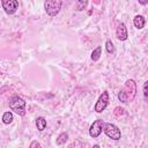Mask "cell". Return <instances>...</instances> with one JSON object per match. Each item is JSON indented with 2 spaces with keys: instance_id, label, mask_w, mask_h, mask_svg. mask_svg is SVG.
Returning a JSON list of instances; mask_svg holds the SVG:
<instances>
[{
  "instance_id": "cell-1",
  "label": "cell",
  "mask_w": 148,
  "mask_h": 148,
  "mask_svg": "<svg viewBox=\"0 0 148 148\" xmlns=\"http://www.w3.org/2000/svg\"><path fill=\"white\" fill-rule=\"evenodd\" d=\"M136 95V83L134 80H127L124 87L118 92V98L121 103H131Z\"/></svg>"
},
{
  "instance_id": "cell-2",
  "label": "cell",
  "mask_w": 148,
  "mask_h": 148,
  "mask_svg": "<svg viewBox=\"0 0 148 148\" xmlns=\"http://www.w3.org/2000/svg\"><path fill=\"white\" fill-rule=\"evenodd\" d=\"M9 108L16 114L23 117L25 114V101L20 96H13L9 101Z\"/></svg>"
},
{
  "instance_id": "cell-3",
  "label": "cell",
  "mask_w": 148,
  "mask_h": 148,
  "mask_svg": "<svg viewBox=\"0 0 148 148\" xmlns=\"http://www.w3.org/2000/svg\"><path fill=\"white\" fill-rule=\"evenodd\" d=\"M61 5H62V0H45L44 9H45L47 15L56 16L60 12Z\"/></svg>"
},
{
  "instance_id": "cell-4",
  "label": "cell",
  "mask_w": 148,
  "mask_h": 148,
  "mask_svg": "<svg viewBox=\"0 0 148 148\" xmlns=\"http://www.w3.org/2000/svg\"><path fill=\"white\" fill-rule=\"evenodd\" d=\"M103 132L106 134V136H109L112 140H119L121 138L120 130L116 125H113L111 123H104V125H103Z\"/></svg>"
},
{
  "instance_id": "cell-5",
  "label": "cell",
  "mask_w": 148,
  "mask_h": 148,
  "mask_svg": "<svg viewBox=\"0 0 148 148\" xmlns=\"http://www.w3.org/2000/svg\"><path fill=\"white\" fill-rule=\"evenodd\" d=\"M108 103H109V92L105 90L102 92V95L98 97L96 104H95V111L101 113L105 110V108L108 106Z\"/></svg>"
},
{
  "instance_id": "cell-6",
  "label": "cell",
  "mask_w": 148,
  "mask_h": 148,
  "mask_svg": "<svg viewBox=\"0 0 148 148\" xmlns=\"http://www.w3.org/2000/svg\"><path fill=\"white\" fill-rule=\"evenodd\" d=\"M103 125H104V121L102 120V119H97V120H95L91 125H90V127H89V135L91 136V138H98L99 136V134L102 133V131H103Z\"/></svg>"
},
{
  "instance_id": "cell-7",
  "label": "cell",
  "mask_w": 148,
  "mask_h": 148,
  "mask_svg": "<svg viewBox=\"0 0 148 148\" xmlns=\"http://www.w3.org/2000/svg\"><path fill=\"white\" fill-rule=\"evenodd\" d=\"M1 6L8 15H12L18 9V1L17 0H1Z\"/></svg>"
},
{
  "instance_id": "cell-8",
  "label": "cell",
  "mask_w": 148,
  "mask_h": 148,
  "mask_svg": "<svg viewBox=\"0 0 148 148\" xmlns=\"http://www.w3.org/2000/svg\"><path fill=\"white\" fill-rule=\"evenodd\" d=\"M116 36H117V38H118L119 40H126V39H127V37H128V35H127V29H126V25H125L123 22H120V23L118 24L117 30H116Z\"/></svg>"
},
{
  "instance_id": "cell-9",
  "label": "cell",
  "mask_w": 148,
  "mask_h": 148,
  "mask_svg": "<svg viewBox=\"0 0 148 148\" xmlns=\"http://www.w3.org/2000/svg\"><path fill=\"white\" fill-rule=\"evenodd\" d=\"M133 23H134V27L136 29H142L146 24V20L142 15H135L133 18Z\"/></svg>"
},
{
  "instance_id": "cell-10",
  "label": "cell",
  "mask_w": 148,
  "mask_h": 148,
  "mask_svg": "<svg viewBox=\"0 0 148 148\" xmlns=\"http://www.w3.org/2000/svg\"><path fill=\"white\" fill-rule=\"evenodd\" d=\"M36 126H37V130L38 131H44L45 127H46V119L44 117H38L36 119Z\"/></svg>"
},
{
  "instance_id": "cell-11",
  "label": "cell",
  "mask_w": 148,
  "mask_h": 148,
  "mask_svg": "<svg viewBox=\"0 0 148 148\" xmlns=\"http://www.w3.org/2000/svg\"><path fill=\"white\" fill-rule=\"evenodd\" d=\"M101 53H102V46H97L91 52V60L92 61H97L99 59V57H101Z\"/></svg>"
},
{
  "instance_id": "cell-12",
  "label": "cell",
  "mask_w": 148,
  "mask_h": 148,
  "mask_svg": "<svg viewBox=\"0 0 148 148\" xmlns=\"http://www.w3.org/2000/svg\"><path fill=\"white\" fill-rule=\"evenodd\" d=\"M68 140V134L66 133V132H64V133H61L58 138H57V140H56V143L58 145V146H61V145H64L66 141Z\"/></svg>"
},
{
  "instance_id": "cell-13",
  "label": "cell",
  "mask_w": 148,
  "mask_h": 148,
  "mask_svg": "<svg viewBox=\"0 0 148 148\" xmlns=\"http://www.w3.org/2000/svg\"><path fill=\"white\" fill-rule=\"evenodd\" d=\"M2 121H3V124H10L12 121H13V113L10 112V111H7V112H5L3 114H2Z\"/></svg>"
},
{
  "instance_id": "cell-14",
  "label": "cell",
  "mask_w": 148,
  "mask_h": 148,
  "mask_svg": "<svg viewBox=\"0 0 148 148\" xmlns=\"http://www.w3.org/2000/svg\"><path fill=\"white\" fill-rule=\"evenodd\" d=\"M105 49H106V52L108 53H110V54H113L114 53V46H113V43L110 39H108L105 42Z\"/></svg>"
},
{
  "instance_id": "cell-15",
  "label": "cell",
  "mask_w": 148,
  "mask_h": 148,
  "mask_svg": "<svg viewBox=\"0 0 148 148\" xmlns=\"http://www.w3.org/2000/svg\"><path fill=\"white\" fill-rule=\"evenodd\" d=\"M87 3H88V0H76L77 10H83V9H86Z\"/></svg>"
},
{
  "instance_id": "cell-16",
  "label": "cell",
  "mask_w": 148,
  "mask_h": 148,
  "mask_svg": "<svg viewBox=\"0 0 148 148\" xmlns=\"http://www.w3.org/2000/svg\"><path fill=\"white\" fill-rule=\"evenodd\" d=\"M40 148L42 146H40V143L39 142H37V141H32L31 143H30V148Z\"/></svg>"
},
{
  "instance_id": "cell-17",
  "label": "cell",
  "mask_w": 148,
  "mask_h": 148,
  "mask_svg": "<svg viewBox=\"0 0 148 148\" xmlns=\"http://www.w3.org/2000/svg\"><path fill=\"white\" fill-rule=\"evenodd\" d=\"M147 86H148V82L146 81V82L143 83V96H145V98H147V96H148V92H147Z\"/></svg>"
},
{
  "instance_id": "cell-18",
  "label": "cell",
  "mask_w": 148,
  "mask_h": 148,
  "mask_svg": "<svg viewBox=\"0 0 148 148\" xmlns=\"http://www.w3.org/2000/svg\"><path fill=\"white\" fill-rule=\"evenodd\" d=\"M138 1H139V3L142 5V6H145V5L148 3V0H138Z\"/></svg>"
}]
</instances>
